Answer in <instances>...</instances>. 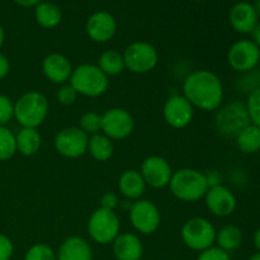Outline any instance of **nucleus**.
<instances>
[{
  "mask_svg": "<svg viewBox=\"0 0 260 260\" xmlns=\"http://www.w3.org/2000/svg\"><path fill=\"white\" fill-rule=\"evenodd\" d=\"M183 95L193 106L205 112L217 111L223 101V86L220 78L210 70H196L183 84Z\"/></svg>",
  "mask_w": 260,
  "mask_h": 260,
  "instance_id": "nucleus-1",
  "label": "nucleus"
},
{
  "mask_svg": "<svg viewBox=\"0 0 260 260\" xmlns=\"http://www.w3.org/2000/svg\"><path fill=\"white\" fill-rule=\"evenodd\" d=\"M170 192L183 202H197L210 189L207 175L192 168H183L173 173L169 183Z\"/></svg>",
  "mask_w": 260,
  "mask_h": 260,
  "instance_id": "nucleus-2",
  "label": "nucleus"
},
{
  "mask_svg": "<svg viewBox=\"0 0 260 260\" xmlns=\"http://www.w3.org/2000/svg\"><path fill=\"white\" fill-rule=\"evenodd\" d=\"M48 101L42 93L30 90L14 103V118L22 127L37 128L48 116Z\"/></svg>",
  "mask_w": 260,
  "mask_h": 260,
  "instance_id": "nucleus-3",
  "label": "nucleus"
},
{
  "mask_svg": "<svg viewBox=\"0 0 260 260\" xmlns=\"http://www.w3.org/2000/svg\"><path fill=\"white\" fill-rule=\"evenodd\" d=\"M70 85L79 95L95 98L108 90V76L94 63H81L73 70L70 76Z\"/></svg>",
  "mask_w": 260,
  "mask_h": 260,
  "instance_id": "nucleus-4",
  "label": "nucleus"
},
{
  "mask_svg": "<svg viewBox=\"0 0 260 260\" xmlns=\"http://www.w3.org/2000/svg\"><path fill=\"white\" fill-rule=\"evenodd\" d=\"M248 124H250V118L246 104L240 101H234L220 107L215 116L216 131L225 137H236Z\"/></svg>",
  "mask_w": 260,
  "mask_h": 260,
  "instance_id": "nucleus-5",
  "label": "nucleus"
},
{
  "mask_svg": "<svg viewBox=\"0 0 260 260\" xmlns=\"http://www.w3.org/2000/svg\"><path fill=\"white\" fill-rule=\"evenodd\" d=\"M88 234L91 240L101 245L113 243L119 235V218L114 211L99 207L94 211L88 220Z\"/></svg>",
  "mask_w": 260,
  "mask_h": 260,
  "instance_id": "nucleus-6",
  "label": "nucleus"
},
{
  "mask_svg": "<svg viewBox=\"0 0 260 260\" xmlns=\"http://www.w3.org/2000/svg\"><path fill=\"white\" fill-rule=\"evenodd\" d=\"M215 226L203 217L189 218L182 228V240L189 249L203 251L216 243Z\"/></svg>",
  "mask_w": 260,
  "mask_h": 260,
  "instance_id": "nucleus-7",
  "label": "nucleus"
},
{
  "mask_svg": "<svg viewBox=\"0 0 260 260\" xmlns=\"http://www.w3.org/2000/svg\"><path fill=\"white\" fill-rule=\"evenodd\" d=\"M122 55L126 69L134 74L150 73L159 62V53L156 48L144 41L129 43Z\"/></svg>",
  "mask_w": 260,
  "mask_h": 260,
  "instance_id": "nucleus-8",
  "label": "nucleus"
},
{
  "mask_svg": "<svg viewBox=\"0 0 260 260\" xmlns=\"http://www.w3.org/2000/svg\"><path fill=\"white\" fill-rule=\"evenodd\" d=\"M89 136L79 127H68L56 134L53 145L56 151L69 159H78L88 152Z\"/></svg>",
  "mask_w": 260,
  "mask_h": 260,
  "instance_id": "nucleus-9",
  "label": "nucleus"
},
{
  "mask_svg": "<svg viewBox=\"0 0 260 260\" xmlns=\"http://www.w3.org/2000/svg\"><path fill=\"white\" fill-rule=\"evenodd\" d=\"M228 62L238 73L244 74L258 68L260 48L251 40L236 41L228 52Z\"/></svg>",
  "mask_w": 260,
  "mask_h": 260,
  "instance_id": "nucleus-10",
  "label": "nucleus"
},
{
  "mask_svg": "<svg viewBox=\"0 0 260 260\" xmlns=\"http://www.w3.org/2000/svg\"><path fill=\"white\" fill-rule=\"evenodd\" d=\"M129 221L140 234L151 235L159 229L161 216L156 205L147 200H137L129 207Z\"/></svg>",
  "mask_w": 260,
  "mask_h": 260,
  "instance_id": "nucleus-11",
  "label": "nucleus"
},
{
  "mask_svg": "<svg viewBox=\"0 0 260 260\" xmlns=\"http://www.w3.org/2000/svg\"><path fill=\"white\" fill-rule=\"evenodd\" d=\"M135 119L123 108H111L102 114V131L111 140H124L134 132Z\"/></svg>",
  "mask_w": 260,
  "mask_h": 260,
  "instance_id": "nucleus-12",
  "label": "nucleus"
},
{
  "mask_svg": "<svg viewBox=\"0 0 260 260\" xmlns=\"http://www.w3.org/2000/svg\"><path fill=\"white\" fill-rule=\"evenodd\" d=\"M164 119L170 127L175 129L185 128L192 122L194 108L184 95L175 94L168 98L164 106Z\"/></svg>",
  "mask_w": 260,
  "mask_h": 260,
  "instance_id": "nucleus-13",
  "label": "nucleus"
},
{
  "mask_svg": "<svg viewBox=\"0 0 260 260\" xmlns=\"http://www.w3.org/2000/svg\"><path fill=\"white\" fill-rule=\"evenodd\" d=\"M142 178L146 185L155 189H160L169 185L173 177V169L169 162L161 156H149L142 161L141 165Z\"/></svg>",
  "mask_w": 260,
  "mask_h": 260,
  "instance_id": "nucleus-14",
  "label": "nucleus"
},
{
  "mask_svg": "<svg viewBox=\"0 0 260 260\" xmlns=\"http://www.w3.org/2000/svg\"><path fill=\"white\" fill-rule=\"evenodd\" d=\"M205 198L208 211L217 217H229L235 212L238 206L235 194L222 184L210 187Z\"/></svg>",
  "mask_w": 260,
  "mask_h": 260,
  "instance_id": "nucleus-15",
  "label": "nucleus"
},
{
  "mask_svg": "<svg viewBox=\"0 0 260 260\" xmlns=\"http://www.w3.org/2000/svg\"><path fill=\"white\" fill-rule=\"evenodd\" d=\"M85 30L91 41L96 43H106L116 35L117 22L109 12L99 10L88 18Z\"/></svg>",
  "mask_w": 260,
  "mask_h": 260,
  "instance_id": "nucleus-16",
  "label": "nucleus"
},
{
  "mask_svg": "<svg viewBox=\"0 0 260 260\" xmlns=\"http://www.w3.org/2000/svg\"><path fill=\"white\" fill-rule=\"evenodd\" d=\"M229 20L234 30L241 35L253 33L259 22L254 5L248 2H239L234 5L229 13Z\"/></svg>",
  "mask_w": 260,
  "mask_h": 260,
  "instance_id": "nucleus-17",
  "label": "nucleus"
},
{
  "mask_svg": "<svg viewBox=\"0 0 260 260\" xmlns=\"http://www.w3.org/2000/svg\"><path fill=\"white\" fill-rule=\"evenodd\" d=\"M73 70L70 60L61 53H50L42 62V71L46 79L53 84L62 85L70 80Z\"/></svg>",
  "mask_w": 260,
  "mask_h": 260,
  "instance_id": "nucleus-18",
  "label": "nucleus"
},
{
  "mask_svg": "<svg viewBox=\"0 0 260 260\" xmlns=\"http://www.w3.org/2000/svg\"><path fill=\"white\" fill-rule=\"evenodd\" d=\"M112 244L114 256L118 260H140L142 258L144 246L135 234H119Z\"/></svg>",
  "mask_w": 260,
  "mask_h": 260,
  "instance_id": "nucleus-19",
  "label": "nucleus"
},
{
  "mask_svg": "<svg viewBox=\"0 0 260 260\" xmlns=\"http://www.w3.org/2000/svg\"><path fill=\"white\" fill-rule=\"evenodd\" d=\"M93 253L88 241L79 236L68 238L58 249L57 260H91Z\"/></svg>",
  "mask_w": 260,
  "mask_h": 260,
  "instance_id": "nucleus-20",
  "label": "nucleus"
},
{
  "mask_svg": "<svg viewBox=\"0 0 260 260\" xmlns=\"http://www.w3.org/2000/svg\"><path fill=\"white\" fill-rule=\"evenodd\" d=\"M118 188L122 196L128 200H141L146 189V183L139 170H126L121 174L118 180Z\"/></svg>",
  "mask_w": 260,
  "mask_h": 260,
  "instance_id": "nucleus-21",
  "label": "nucleus"
},
{
  "mask_svg": "<svg viewBox=\"0 0 260 260\" xmlns=\"http://www.w3.org/2000/svg\"><path fill=\"white\" fill-rule=\"evenodd\" d=\"M41 144H42V137L37 128L22 127L15 135L17 152L23 156H33L37 154L41 149Z\"/></svg>",
  "mask_w": 260,
  "mask_h": 260,
  "instance_id": "nucleus-22",
  "label": "nucleus"
},
{
  "mask_svg": "<svg viewBox=\"0 0 260 260\" xmlns=\"http://www.w3.org/2000/svg\"><path fill=\"white\" fill-rule=\"evenodd\" d=\"M35 18L42 28L52 29L62 20V12L55 3L41 2L35 7Z\"/></svg>",
  "mask_w": 260,
  "mask_h": 260,
  "instance_id": "nucleus-23",
  "label": "nucleus"
},
{
  "mask_svg": "<svg viewBox=\"0 0 260 260\" xmlns=\"http://www.w3.org/2000/svg\"><path fill=\"white\" fill-rule=\"evenodd\" d=\"M236 146L244 154H255L260 151V128L250 123L236 135Z\"/></svg>",
  "mask_w": 260,
  "mask_h": 260,
  "instance_id": "nucleus-24",
  "label": "nucleus"
},
{
  "mask_svg": "<svg viewBox=\"0 0 260 260\" xmlns=\"http://www.w3.org/2000/svg\"><path fill=\"white\" fill-rule=\"evenodd\" d=\"M88 151L94 160L96 161H107L113 156L114 146L109 137L103 134L91 135L89 137Z\"/></svg>",
  "mask_w": 260,
  "mask_h": 260,
  "instance_id": "nucleus-25",
  "label": "nucleus"
},
{
  "mask_svg": "<svg viewBox=\"0 0 260 260\" xmlns=\"http://www.w3.org/2000/svg\"><path fill=\"white\" fill-rule=\"evenodd\" d=\"M217 248L222 249L226 253L236 250L243 244V233L235 225H226L216 233Z\"/></svg>",
  "mask_w": 260,
  "mask_h": 260,
  "instance_id": "nucleus-26",
  "label": "nucleus"
},
{
  "mask_svg": "<svg viewBox=\"0 0 260 260\" xmlns=\"http://www.w3.org/2000/svg\"><path fill=\"white\" fill-rule=\"evenodd\" d=\"M98 68L106 74L107 76H117L123 73L126 69L124 66L123 55L116 50L104 51L98 60Z\"/></svg>",
  "mask_w": 260,
  "mask_h": 260,
  "instance_id": "nucleus-27",
  "label": "nucleus"
},
{
  "mask_svg": "<svg viewBox=\"0 0 260 260\" xmlns=\"http://www.w3.org/2000/svg\"><path fill=\"white\" fill-rule=\"evenodd\" d=\"M15 152V135L7 126H0V161L12 159Z\"/></svg>",
  "mask_w": 260,
  "mask_h": 260,
  "instance_id": "nucleus-28",
  "label": "nucleus"
},
{
  "mask_svg": "<svg viewBox=\"0 0 260 260\" xmlns=\"http://www.w3.org/2000/svg\"><path fill=\"white\" fill-rule=\"evenodd\" d=\"M79 128L86 135H95L102 131V116L96 112H86L79 121Z\"/></svg>",
  "mask_w": 260,
  "mask_h": 260,
  "instance_id": "nucleus-29",
  "label": "nucleus"
},
{
  "mask_svg": "<svg viewBox=\"0 0 260 260\" xmlns=\"http://www.w3.org/2000/svg\"><path fill=\"white\" fill-rule=\"evenodd\" d=\"M238 86L243 93L249 94L255 89L260 88V70L254 69V70L248 71V73L241 74L240 79L238 81Z\"/></svg>",
  "mask_w": 260,
  "mask_h": 260,
  "instance_id": "nucleus-30",
  "label": "nucleus"
},
{
  "mask_svg": "<svg viewBox=\"0 0 260 260\" xmlns=\"http://www.w3.org/2000/svg\"><path fill=\"white\" fill-rule=\"evenodd\" d=\"M24 260H57V255L51 246L46 244H36L28 249Z\"/></svg>",
  "mask_w": 260,
  "mask_h": 260,
  "instance_id": "nucleus-31",
  "label": "nucleus"
},
{
  "mask_svg": "<svg viewBox=\"0 0 260 260\" xmlns=\"http://www.w3.org/2000/svg\"><path fill=\"white\" fill-rule=\"evenodd\" d=\"M246 109H248L250 123L255 124L260 128V88L251 91L246 101Z\"/></svg>",
  "mask_w": 260,
  "mask_h": 260,
  "instance_id": "nucleus-32",
  "label": "nucleus"
},
{
  "mask_svg": "<svg viewBox=\"0 0 260 260\" xmlns=\"http://www.w3.org/2000/svg\"><path fill=\"white\" fill-rule=\"evenodd\" d=\"M78 95L79 94L76 93V90L70 84H63L62 86L58 88L57 94H56V99L62 106H71V104L75 103Z\"/></svg>",
  "mask_w": 260,
  "mask_h": 260,
  "instance_id": "nucleus-33",
  "label": "nucleus"
},
{
  "mask_svg": "<svg viewBox=\"0 0 260 260\" xmlns=\"http://www.w3.org/2000/svg\"><path fill=\"white\" fill-rule=\"evenodd\" d=\"M14 117V103L7 95H0V126H5Z\"/></svg>",
  "mask_w": 260,
  "mask_h": 260,
  "instance_id": "nucleus-34",
  "label": "nucleus"
},
{
  "mask_svg": "<svg viewBox=\"0 0 260 260\" xmlns=\"http://www.w3.org/2000/svg\"><path fill=\"white\" fill-rule=\"evenodd\" d=\"M197 260H231L229 253L223 251L217 246H211L206 250L201 251Z\"/></svg>",
  "mask_w": 260,
  "mask_h": 260,
  "instance_id": "nucleus-35",
  "label": "nucleus"
},
{
  "mask_svg": "<svg viewBox=\"0 0 260 260\" xmlns=\"http://www.w3.org/2000/svg\"><path fill=\"white\" fill-rule=\"evenodd\" d=\"M14 251L12 240L7 235L0 234V260H10Z\"/></svg>",
  "mask_w": 260,
  "mask_h": 260,
  "instance_id": "nucleus-36",
  "label": "nucleus"
},
{
  "mask_svg": "<svg viewBox=\"0 0 260 260\" xmlns=\"http://www.w3.org/2000/svg\"><path fill=\"white\" fill-rule=\"evenodd\" d=\"M118 196L113 192H107L101 198V208L104 210L114 211V208L118 206Z\"/></svg>",
  "mask_w": 260,
  "mask_h": 260,
  "instance_id": "nucleus-37",
  "label": "nucleus"
},
{
  "mask_svg": "<svg viewBox=\"0 0 260 260\" xmlns=\"http://www.w3.org/2000/svg\"><path fill=\"white\" fill-rule=\"evenodd\" d=\"M9 70H10L9 60H8L7 56L0 53V80H3V79L9 74Z\"/></svg>",
  "mask_w": 260,
  "mask_h": 260,
  "instance_id": "nucleus-38",
  "label": "nucleus"
},
{
  "mask_svg": "<svg viewBox=\"0 0 260 260\" xmlns=\"http://www.w3.org/2000/svg\"><path fill=\"white\" fill-rule=\"evenodd\" d=\"M17 5L23 8H35L36 5L40 4L42 0H13Z\"/></svg>",
  "mask_w": 260,
  "mask_h": 260,
  "instance_id": "nucleus-39",
  "label": "nucleus"
},
{
  "mask_svg": "<svg viewBox=\"0 0 260 260\" xmlns=\"http://www.w3.org/2000/svg\"><path fill=\"white\" fill-rule=\"evenodd\" d=\"M253 41L255 42V45L260 48V20L253 30Z\"/></svg>",
  "mask_w": 260,
  "mask_h": 260,
  "instance_id": "nucleus-40",
  "label": "nucleus"
},
{
  "mask_svg": "<svg viewBox=\"0 0 260 260\" xmlns=\"http://www.w3.org/2000/svg\"><path fill=\"white\" fill-rule=\"evenodd\" d=\"M253 241H254V246H255L256 250H258L260 253V228L255 231V233H254Z\"/></svg>",
  "mask_w": 260,
  "mask_h": 260,
  "instance_id": "nucleus-41",
  "label": "nucleus"
},
{
  "mask_svg": "<svg viewBox=\"0 0 260 260\" xmlns=\"http://www.w3.org/2000/svg\"><path fill=\"white\" fill-rule=\"evenodd\" d=\"M4 41H5V30L4 28H3V25L0 24V48H2V46L4 45Z\"/></svg>",
  "mask_w": 260,
  "mask_h": 260,
  "instance_id": "nucleus-42",
  "label": "nucleus"
},
{
  "mask_svg": "<svg viewBox=\"0 0 260 260\" xmlns=\"http://www.w3.org/2000/svg\"><path fill=\"white\" fill-rule=\"evenodd\" d=\"M254 9H255L256 14H258V17H260V0H255V3H254Z\"/></svg>",
  "mask_w": 260,
  "mask_h": 260,
  "instance_id": "nucleus-43",
  "label": "nucleus"
},
{
  "mask_svg": "<svg viewBox=\"0 0 260 260\" xmlns=\"http://www.w3.org/2000/svg\"><path fill=\"white\" fill-rule=\"evenodd\" d=\"M249 260H260V253H259V251H258V253L254 254V255L251 256V258Z\"/></svg>",
  "mask_w": 260,
  "mask_h": 260,
  "instance_id": "nucleus-44",
  "label": "nucleus"
},
{
  "mask_svg": "<svg viewBox=\"0 0 260 260\" xmlns=\"http://www.w3.org/2000/svg\"><path fill=\"white\" fill-rule=\"evenodd\" d=\"M194 2H201V0H194Z\"/></svg>",
  "mask_w": 260,
  "mask_h": 260,
  "instance_id": "nucleus-45",
  "label": "nucleus"
}]
</instances>
